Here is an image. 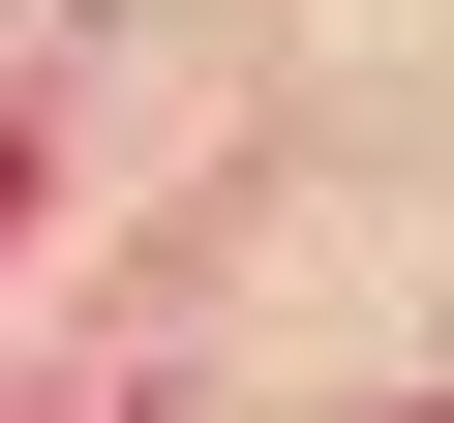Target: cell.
I'll return each instance as SVG.
<instances>
[{"instance_id":"1","label":"cell","mask_w":454,"mask_h":423,"mask_svg":"<svg viewBox=\"0 0 454 423\" xmlns=\"http://www.w3.org/2000/svg\"><path fill=\"white\" fill-rule=\"evenodd\" d=\"M0 212H31V151H0Z\"/></svg>"}]
</instances>
